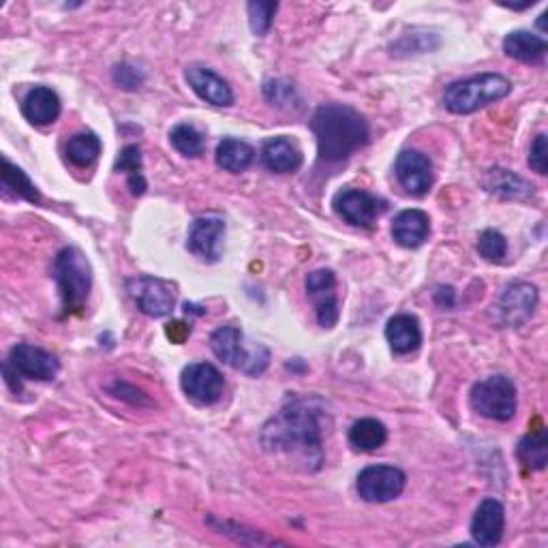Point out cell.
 <instances>
[{
	"label": "cell",
	"instance_id": "obj_30",
	"mask_svg": "<svg viewBox=\"0 0 548 548\" xmlns=\"http://www.w3.org/2000/svg\"><path fill=\"white\" fill-rule=\"evenodd\" d=\"M170 142L180 152V155L191 157V159L204 155V150H206L204 135L197 131L193 125L174 127L170 133Z\"/></svg>",
	"mask_w": 548,
	"mask_h": 548
},
{
	"label": "cell",
	"instance_id": "obj_5",
	"mask_svg": "<svg viewBox=\"0 0 548 548\" xmlns=\"http://www.w3.org/2000/svg\"><path fill=\"white\" fill-rule=\"evenodd\" d=\"M210 349L227 367L247 373L251 377L262 375L270 362V352L264 345L249 349L245 345V334L236 326H221L210 337Z\"/></svg>",
	"mask_w": 548,
	"mask_h": 548
},
{
	"label": "cell",
	"instance_id": "obj_2",
	"mask_svg": "<svg viewBox=\"0 0 548 548\" xmlns=\"http://www.w3.org/2000/svg\"><path fill=\"white\" fill-rule=\"evenodd\" d=\"M311 131L315 133L319 159L324 161H343L369 142L367 120L341 103H326L317 108Z\"/></svg>",
	"mask_w": 548,
	"mask_h": 548
},
{
	"label": "cell",
	"instance_id": "obj_16",
	"mask_svg": "<svg viewBox=\"0 0 548 548\" xmlns=\"http://www.w3.org/2000/svg\"><path fill=\"white\" fill-rule=\"evenodd\" d=\"M185 78L189 86L193 88V93L200 97L202 101L217 105V108H230L234 103V93L230 84H227L223 78L202 65H191L185 71Z\"/></svg>",
	"mask_w": 548,
	"mask_h": 548
},
{
	"label": "cell",
	"instance_id": "obj_11",
	"mask_svg": "<svg viewBox=\"0 0 548 548\" xmlns=\"http://www.w3.org/2000/svg\"><path fill=\"white\" fill-rule=\"evenodd\" d=\"M180 386L187 397L197 405H212L223 397L225 379L210 362H195L182 371Z\"/></svg>",
	"mask_w": 548,
	"mask_h": 548
},
{
	"label": "cell",
	"instance_id": "obj_21",
	"mask_svg": "<svg viewBox=\"0 0 548 548\" xmlns=\"http://www.w3.org/2000/svg\"><path fill=\"white\" fill-rule=\"evenodd\" d=\"M386 339L394 354H411L422 343V330L418 317L414 315H394L386 326Z\"/></svg>",
	"mask_w": 548,
	"mask_h": 548
},
{
	"label": "cell",
	"instance_id": "obj_31",
	"mask_svg": "<svg viewBox=\"0 0 548 548\" xmlns=\"http://www.w3.org/2000/svg\"><path fill=\"white\" fill-rule=\"evenodd\" d=\"M478 253L484 257L486 262H504L508 255V240L506 236L497 230H484L478 238Z\"/></svg>",
	"mask_w": 548,
	"mask_h": 548
},
{
	"label": "cell",
	"instance_id": "obj_20",
	"mask_svg": "<svg viewBox=\"0 0 548 548\" xmlns=\"http://www.w3.org/2000/svg\"><path fill=\"white\" fill-rule=\"evenodd\" d=\"M484 189L501 200H527L534 195V185L523 176L514 174L504 167H493L484 176Z\"/></svg>",
	"mask_w": 548,
	"mask_h": 548
},
{
	"label": "cell",
	"instance_id": "obj_26",
	"mask_svg": "<svg viewBox=\"0 0 548 548\" xmlns=\"http://www.w3.org/2000/svg\"><path fill=\"white\" fill-rule=\"evenodd\" d=\"M516 456H519V461L534 469V471H542L548 463V435L544 431V426L540 429L527 433L521 441L519 448H516Z\"/></svg>",
	"mask_w": 548,
	"mask_h": 548
},
{
	"label": "cell",
	"instance_id": "obj_1",
	"mask_svg": "<svg viewBox=\"0 0 548 548\" xmlns=\"http://www.w3.org/2000/svg\"><path fill=\"white\" fill-rule=\"evenodd\" d=\"M324 416L326 407L319 399H289L264 424V450L296 469L319 471L324 465Z\"/></svg>",
	"mask_w": 548,
	"mask_h": 548
},
{
	"label": "cell",
	"instance_id": "obj_9",
	"mask_svg": "<svg viewBox=\"0 0 548 548\" xmlns=\"http://www.w3.org/2000/svg\"><path fill=\"white\" fill-rule=\"evenodd\" d=\"M332 206L343 221H347L349 225L364 227V230L373 227L375 221L382 217L388 208L386 200H382V197H377V195H373L369 191H362V189L339 191L337 195H334Z\"/></svg>",
	"mask_w": 548,
	"mask_h": 548
},
{
	"label": "cell",
	"instance_id": "obj_23",
	"mask_svg": "<svg viewBox=\"0 0 548 548\" xmlns=\"http://www.w3.org/2000/svg\"><path fill=\"white\" fill-rule=\"evenodd\" d=\"M548 45L542 37L527 33V30H514L504 41V52L514 58L521 60V63H529V65H538L546 56Z\"/></svg>",
	"mask_w": 548,
	"mask_h": 548
},
{
	"label": "cell",
	"instance_id": "obj_27",
	"mask_svg": "<svg viewBox=\"0 0 548 548\" xmlns=\"http://www.w3.org/2000/svg\"><path fill=\"white\" fill-rule=\"evenodd\" d=\"M116 172H125L129 178V189L135 197H140L146 193L148 185L146 178L142 174V150L140 146H125L120 150V155L116 159Z\"/></svg>",
	"mask_w": 548,
	"mask_h": 548
},
{
	"label": "cell",
	"instance_id": "obj_10",
	"mask_svg": "<svg viewBox=\"0 0 548 548\" xmlns=\"http://www.w3.org/2000/svg\"><path fill=\"white\" fill-rule=\"evenodd\" d=\"M538 307V287L531 283H512L504 289L493 307L499 326L519 328L529 322Z\"/></svg>",
	"mask_w": 548,
	"mask_h": 548
},
{
	"label": "cell",
	"instance_id": "obj_18",
	"mask_svg": "<svg viewBox=\"0 0 548 548\" xmlns=\"http://www.w3.org/2000/svg\"><path fill=\"white\" fill-rule=\"evenodd\" d=\"M431 234V219L424 210L409 208L399 212L392 221V238L405 249L422 247Z\"/></svg>",
	"mask_w": 548,
	"mask_h": 548
},
{
	"label": "cell",
	"instance_id": "obj_22",
	"mask_svg": "<svg viewBox=\"0 0 548 548\" xmlns=\"http://www.w3.org/2000/svg\"><path fill=\"white\" fill-rule=\"evenodd\" d=\"M262 161L274 174H292L302 165V155L292 140L272 137L262 148Z\"/></svg>",
	"mask_w": 548,
	"mask_h": 548
},
{
	"label": "cell",
	"instance_id": "obj_3",
	"mask_svg": "<svg viewBox=\"0 0 548 548\" xmlns=\"http://www.w3.org/2000/svg\"><path fill=\"white\" fill-rule=\"evenodd\" d=\"M512 82L501 73H482L446 88L444 105L452 114H471L510 95Z\"/></svg>",
	"mask_w": 548,
	"mask_h": 548
},
{
	"label": "cell",
	"instance_id": "obj_13",
	"mask_svg": "<svg viewBox=\"0 0 548 548\" xmlns=\"http://www.w3.org/2000/svg\"><path fill=\"white\" fill-rule=\"evenodd\" d=\"M7 362L18 371L20 377L37 379V382H50L60 371V362L56 360V356L30 343L15 345Z\"/></svg>",
	"mask_w": 548,
	"mask_h": 548
},
{
	"label": "cell",
	"instance_id": "obj_17",
	"mask_svg": "<svg viewBox=\"0 0 548 548\" xmlns=\"http://www.w3.org/2000/svg\"><path fill=\"white\" fill-rule=\"evenodd\" d=\"M506 512L501 501L484 499L471 519V538L480 546H497L504 538Z\"/></svg>",
	"mask_w": 548,
	"mask_h": 548
},
{
	"label": "cell",
	"instance_id": "obj_19",
	"mask_svg": "<svg viewBox=\"0 0 548 548\" xmlns=\"http://www.w3.org/2000/svg\"><path fill=\"white\" fill-rule=\"evenodd\" d=\"M22 114L30 125H52L60 116V97L48 86L30 88L22 101Z\"/></svg>",
	"mask_w": 548,
	"mask_h": 548
},
{
	"label": "cell",
	"instance_id": "obj_12",
	"mask_svg": "<svg viewBox=\"0 0 548 548\" xmlns=\"http://www.w3.org/2000/svg\"><path fill=\"white\" fill-rule=\"evenodd\" d=\"M307 294L315 304L317 322L322 328H332L339 322L337 277L332 270H315L307 277Z\"/></svg>",
	"mask_w": 548,
	"mask_h": 548
},
{
	"label": "cell",
	"instance_id": "obj_29",
	"mask_svg": "<svg viewBox=\"0 0 548 548\" xmlns=\"http://www.w3.org/2000/svg\"><path fill=\"white\" fill-rule=\"evenodd\" d=\"M3 182L5 187L11 189L15 195L22 197V200L30 204H39L41 195L37 187L30 182V178L20 170L18 165H13L9 159H3Z\"/></svg>",
	"mask_w": 548,
	"mask_h": 548
},
{
	"label": "cell",
	"instance_id": "obj_25",
	"mask_svg": "<svg viewBox=\"0 0 548 548\" xmlns=\"http://www.w3.org/2000/svg\"><path fill=\"white\" fill-rule=\"evenodd\" d=\"M386 439H388L386 424L375 418L356 420L352 424V429H349V444L354 446V450H360V452H375L386 444Z\"/></svg>",
	"mask_w": 548,
	"mask_h": 548
},
{
	"label": "cell",
	"instance_id": "obj_24",
	"mask_svg": "<svg viewBox=\"0 0 548 548\" xmlns=\"http://www.w3.org/2000/svg\"><path fill=\"white\" fill-rule=\"evenodd\" d=\"M255 159V150L242 140L236 137H225L223 142L217 146V165L223 167L225 172L240 174L251 167Z\"/></svg>",
	"mask_w": 548,
	"mask_h": 548
},
{
	"label": "cell",
	"instance_id": "obj_33",
	"mask_svg": "<svg viewBox=\"0 0 548 548\" xmlns=\"http://www.w3.org/2000/svg\"><path fill=\"white\" fill-rule=\"evenodd\" d=\"M264 95H266V99L272 105H279V108H283V105H289V103L294 101L296 90H294V86L289 84V82L274 80V82H268L264 86Z\"/></svg>",
	"mask_w": 548,
	"mask_h": 548
},
{
	"label": "cell",
	"instance_id": "obj_36",
	"mask_svg": "<svg viewBox=\"0 0 548 548\" xmlns=\"http://www.w3.org/2000/svg\"><path fill=\"white\" fill-rule=\"evenodd\" d=\"M165 334H167V337H170V341H174V343H185V339L191 334V326L182 324V322H172V324H167Z\"/></svg>",
	"mask_w": 548,
	"mask_h": 548
},
{
	"label": "cell",
	"instance_id": "obj_35",
	"mask_svg": "<svg viewBox=\"0 0 548 548\" xmlns=\"http://www.w3.org/2000/svg\"><path fill=\"white\" fill-rule=\"evenodd\" d=\"M529 165L531 170L538 174H548V148H546V135L540 133L529 150Z\"/></svg>",
	"mask_w": 548,
	"mask_h": 548
},
{
	"label": "cell",
	"instance_id": "obj_4",
	"mask_svg": "<svg viewBox=\"0 0 548 548\" xmlns=\"http://www.w3.org/2000/svg\"><path fill=\"white\" fill-rule=\"evenodd\" d=\"M54 279L58 283L60 298H63L65 315L82 313L90 296V287H93V270H90L86 255L75 247L60 251L54 260Z\"/></svg>",
	"mask_w": 548,
	"mask_h": 548
},
{
	"label": "cell",
	"instance_id": "obj_34",
	"mask_svg": "<svg viewBox=\"0 0 548 548\" xmlns=\"http://www.w3.org/2000/svg\"><path fill=\"white\" fill-rule=\"evenodd\" d=\"M146 80V75L144 71H140L137 67L133 65H118L114 69V82L120 86V88H125V90H135V88H140Z\"/></svg>",
	"mask_w": 548,
	"mask_h": 548
},
{
	"label": "cell",
	"instance_id": "obj_8",
	"mask_svg": "<svg viewBox=\"0 0 548 548\" xmlns=\"http://www.w3.org/2000/svg\"><path fill=\"white\" fill-rule=\"evenodd\" d=\"M407 484V476L394 465H371L360 471L356 489L358 495L369 504H386L397 499Z\"/></svg>",
	"mask_w": 548,
	"mask_h": 548
},
{
	"label": "cell",
	"instance_id": "obj_7",
	"mask_svg": "<svg viewBox=\"0 0 548 548\" xmlns=\"http://www.w3.org/2000/svg\"><path fill=\"white\" fill-rule=\"evenodd\" d=\"M127 292L133 298L144 315L148 317H165L170 315L176 307V289L170 281H163L159 277H148L140 274L127 281Z\"/></svg>",
	"mask_w": 548,
	"mask_h": 548
},
{
	"label": "cell",
	"instance_id": "obj_32",
	"mask_svg": "<svg viewBox=\"0 0 548 548\" xmlns=\"http://www.w3.org/2000/svg\"><path fill=\"white\" fill-rule=\"evenodd\" d=\"M279 5L277 3H262V0H257V3H249L247 11H249V24L253 35L264 37L272 22H274V13H277Z\"/></svg>",
	"mask_w": 548,
	"mask_h": 548
},
{
	"label": "cell",
	"instance_id": "obj_15",
	"mask_svg": "<svg viewBox=\"0 0 548 548\" xmlns=\"http://www.w3.org/2000/svg\"><path fill=\"white\" fill-rule=\"evenodd\" d=\"M225 223L219 217H200L191 223L187 249L204 262H217L223 251Z\"/></svg>",
	"mask_w": 548,
	"mask_h": 548
},
{
	"label": "cell",
	"instance_id": "obj_6",
	"mask_svg": "<svg viewBox=\"0 0 548 548\" xmlns=\"http://www.w3.org/2000/svg\"><path fill=\"white\" fill-rule=\"evenodd\" d=\"M469 403L480 416L508 422L514 418L519 399H516V386L506 375H491L471 388Z\"/></svg>",
	"mask_w": 548,
	"mask_h": 548
},
{
	"label": "cell",
	"instance_id": "obj_14",
	"mask_svg": "<svg viewBox=\"0 0 548 548\" xmlns=\"http://www.w3.org/2000/svg\"><path fill=\"white\" fill-rule=\"evenodd\" d=\"M394 174L409 195L422 197L433 187V163L420 150H403L397 157Z\"/></svg>",
	"mask_w": 548,
	"mask_h": 548
},
{
	"label": "cell",
	"instance_id": "obj_28",
	"mask_svg": "<svg viewBox=\"0 0 548 548\" xmlns=\"http://www.w3.org/2000/svg\"><path fill=\"white\" fill-rule=\"evenodd\" d=\"M101 152V140L93 131H82L69 137L67 142V159L78 165V167H88L93 165Z\"/></svg>",
	"mask_w": 548,
	"mask_h": 548
}]
</instances>
